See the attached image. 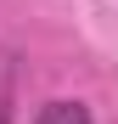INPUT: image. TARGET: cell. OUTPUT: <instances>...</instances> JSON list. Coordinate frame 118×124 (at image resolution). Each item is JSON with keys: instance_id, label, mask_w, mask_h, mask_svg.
Instances as JSON below:
<instances>
[{"instance_id": "1", "label": "cell", "mask_w": 118, "mask_h": 124, "mask_svg": "<svg viewBox=\"0 0 118 124\" xmlns=\"http://www.w3.org/2000/svg\"><path fill=\"white\" fill-rule=\"evenodd\" d=\"M34 124H90V107H84V101L56 96V101H45V107L34 113Z\"/></svg>"}, {"instance_id": "2", "label": "cell", "mask_w": 118, "mask_h": 124, "mask_svg": "<svg viewBox=\"0 0 118 124\" xmlns=\"http://www.w3.org/2000/svg\"><path fill=\"white\" fill-rule=\"evenodd\" d=\"M0 124H11V118H6V107H0Z\"/></svg>"}]
</instances>
